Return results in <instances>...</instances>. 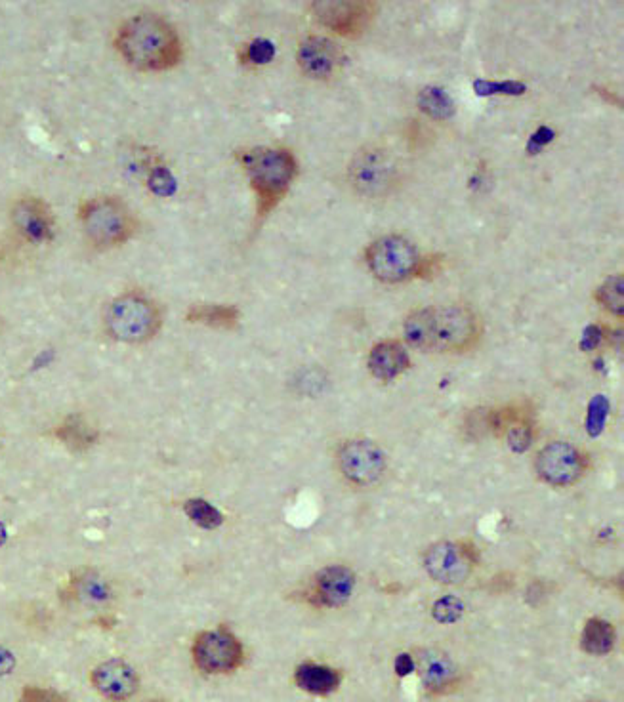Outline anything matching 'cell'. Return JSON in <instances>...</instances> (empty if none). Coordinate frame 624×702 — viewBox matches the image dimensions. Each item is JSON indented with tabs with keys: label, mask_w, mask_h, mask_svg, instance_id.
Returning <instances> with one entry per match:
<instances>
[{
	"label": "cell",
	"mask_w": 624,
	"mask_h": 702,
	"mask_svg": "<svg viewBox=\"0 0 624 702\" xmlns=\"http://www.w3.org/2000/svg\"><path fill=\"white\" fill-rule=\"evenodd\" d=\"M418 107L420 111H424L428 117L436 119V121H445L451 119L457 111L455 100L447 94V90L439 88V86H426L418 92Z\"/></svg>",
	"instance_id": "24"
},
{
	"label": "cell",
	"mask_w": 624,
	"mask_h": 702,
	"mask_svg": "<svg viewBox=\"0 0 624 702\" xmlns=\"http://www.w3.org/2000/svg\"><path fill=\"white\" fill-rule=\"evenodd\" d=\"M294 682L302 691L310 695L325 697L340 687L342 676L331 666L317 664V662H302L294 672Z\"/></svg>",
	"instance_id": "20"
},
{
	"label": "cell",
	"mask_w": 624,
	"mask_h": 702,
	"mask_svg": "<svg viewBox=\"0 0 624 702\" xmlns=\"http://www.w3.org/2000/svg\"><path fill=\"white\" fill-rule=\"evenodd\" d=\"M336 466L355 487H373L386 472V456L369 439H348L336 451Z\"/></svg>",
	"instance_id": "9"
},
{
	"label": "cell",
	"mask_w": 624,
	"mask_h": 702,
	"mask_svg": "<svg viewBox=\"0 0 624 702\" xmlns=\"http://www.w3.org/2000/svg\"><path fill=\"white\" fill-rule=\"evenodd\" d=\"M464 613V605L460 599L455 596H445V598L437 599L434 603V619L443 622V624H451L457 622Z\"/></svg>",
	"instance_id": "31"
},
{
	"label": "cell",
	"mask_w": 624,
	"mask_h": 702,
	"mask_svg": "<svg viewBox=\"0 0 624 702\" xmlns=\"http://www.w3.org/2000/svg\"><path fill=\"white\" fill-rule=\"evenodd\" d=\"M474 90L478 96H521L527 92V84L521 81H485V79H476L474 81Z\"/></svg>",
	"instance_id": "28"
},
{
	"label": "cell",
	"mask_w": 624,
	"mask_h": 702,
	"mask_svg": "<svg viewBox=\"0 0 624 702\" xmlns=\"http://www.w3.org/2000/svg\"><path fill=\"white\" fill-rule=\"evenodd\" d=\"M18 702H71L63 693L39 685H25Z\"/></svg>",
	"instance_id": "32"
},
{
	"label": "cell",
	"mask_w": 624,
	"mask_h": 702,
	"mask_svg": "<svg viewBox=\"0 0 624 702\" xmlns=\"http://www.w3.org/2000/svg\"><path fill=\"white\" fill-rule=\"evenodd\" d=\"M105 332L123 344H146L163 327L161 306L142 292H125L115 298L104 315Z\"/></svg>",
	"instance_id": "4"
},
{
	"label": "cell",
	"mask_w": 624,
	"mask_h": 702,
	"mask_svg": "<svg viewBox=\"0 0 624 702\" xmlns=\"http://www.w3.org/2000/svg\"><path fill=\"white\" fill-rule=\"evenodd\" d=\"M115 48L138 71H167L184 56L174 25L157 14L128 18L115 35Z\"/></svg>",
	"instance_id": "2"
},
{
	"label": "cell",
	"mask_w": 624,
	"mask_h": 702,
	"mask_svg": "<svg viewBox=\"0 0 624 702\" xmlns=\"http://www.w3.org/2000/svg\"><path fill=\"white\" fill-rule=\"evenodd\" d=\"M191 657L205 674H231L245 661V651L237 636L226 626H220L195 636Z\"/></svg>",
	"instance_id": "8"
},
{
	"label": "cell",
	"mask_w": 624,
	"mask_h": 702,
	"mask_svg": "<svg viewBox=\"0 0 624 702\" xmlns=\"http://www.w3.org/2000/svg\"><path fill=\"white\" fill-rule=\"evenodd\" d=\"M184 510H186L189 519L203 529H216L224 523L222 514L203 498H191L184 504Z\"/></svg>",
	"instance_id": "26"
},
{
	"label": "cell",
	"mask_w": 624,
	"mask_h": 702,
	"mask_svg": "<svg viewBox=\"0 0 624 702\" xmlns=\"http://www.w3.org/2000/svg\"><path fill=\"white\" fill-rule=\"evenodd\" d=\"M275 44L268 39H254L243 46L239 58L241 62L249 65H266L275 58Z\"/></svg>",
	"instance_id": "29"
},
{
	"label": "cell",
	"mask_w": 624,
	"mask_h": 702,
	"mask_svg": "<svg viewBox=\"0 0 624 702\" xmlns=\"http://www.w3.org/2000/svg\"><path fill=\"white\" fill-rule=\"evenodd\" d=\"M554 138H556V132H554L550 126L542 124V126H539V128L531 134V138H529V142H527V153L537 155L542 147L550 144Z\"/></svg>",
	"instance_id": "34"
},
{
	"label": "cell",
	"mask_w": 624,
	"mask_h": 702,
	"mask_svg": "<svg viewBox=\"0 0 624 702\" xmlns=\"http://www.w3.org/2000/svg\"><path fill=\"white\" fill-rule=\"evenodd\" d=\"M604 340V331L598 325H590L583 332V340H581V348L584 351L596 350Z\"/></svg>",
	"instance_id": "35"
},
{
	"label": "cell",
	"mask_w": 624,
	"mask_h": 702,
	"mask_svg": "<svg viewBox=\"0 0 624 702\" xmlns=\"http://www.w3.org/2000/svg\"><path fill=\"white\" fill-rule=\"evenodd\" d=\"M588 468L586 455L579 447L565 443V441H552L539 451L535 458V470L544 483L552 487H571L581 481Z\"/></svg>",
	"instance_id": "12"
},
{
	"label": "cell",
	"mask_w": 624,
	"mask_h": 702,
	"mask_svg": "<svg viewBox=\"0 0 624 702\" xmlns=\"http://www.w3.org/2000/svg\"><path fill=\"white\" fill-rule=\"evenodd\" d=\"M481 319L466 304H439L413 311L403 321L407 344L428 353H464L478 346Z\"/></svg>",
	"instance_id": "1"
},
{
	"label": "cell",
	"mask_w": 624,
	"mask_h": 702,
	"mask_svg": "<svg viewBox=\"0 0 624 702\" xmlns=\"http://www.w3.org/2000/svg\"><path fill=\"white\" fill-rule=\"evenodd\" d=\"M445 264V256L443 254H428V256H420L418 264H416L415 275L418 279H434L436 275L441 273Z\"/></svg>",
	"instance_id": "33"
},
{
	"label": "cell",
	"mask_w": 624,
	"mask_h": 702,
	"mask_svg": "<svg viewBox=\"0 0 624 702\" xmlns=\"http://www.w3.org/2000/svg\"><path fill=\"white\" fill-rule=\"evenodd\" d=\"M596 300L617 317L624 315V275H611L596 290Z\"/></svg>",
	"instance_id": "25"
},
{
	"label": "cell",
	"mask_w": 624,
	"mask_h": 702,
	"mask_svg": "<svg viewBox=\"0 0 624 702\" xmlns=\"http://www.w3.org/2000/svg\"><path fill=\"white\" fill-rule=\"evenodd\" d=\"M415 243L403 235H384L365 250V260L378 281L394 285L415 275L418 264Z\"/></svg>",
	"instance_id": "7"
},
{
	"label": "cell",
	"mask_w": 624,
	"mask_h": 702,
	"mask_svg": "<svg viewBox=\"0 0 624 702\" xmlns=\"http://www.w3.org/2000/svg\"><path fill=\"white\" fill-rule=\"evenodd\" d=\"M56 437L73 453H84L98 441V432L81 414H71L56 428Z\"/></svg>",
	"instance_id": "22"
},
{
	"label": "cell",
	"mask_w": 624,
	"mask_h": 702,
	"mask_svg": "<svg viewBox=\"0 0 624 702\" xmlns=\"http://www.w3.org/2000/svg\"><path fill=\"white\" fill-rule=\"evenodd\" d=\"M115 598L113 584L98 569L83 567L69 575L62 590L65 603L79 605L83 609H104Z\"/></svg>",
	"instance_id": "13"
},
{
	"label": "cell",
	"mask_w": 624,
	"mask_h": 702,
	"mask_svg": "<svg viewBox=\"0 0 624 702\" xmlns=\"http://www.w3.org/2000/svg\"><path fill=\"white\" fill-rule=\"evenodd\" d=\"M409 365V353L396 340L380 342L369 353V371L375 378L384 382H390L399 374H403L409 369Z\"/></svg>",
	"instance_id": "19"
},
{
	"label": "cell",
	"mask_w": 624,
	"mask_h": 702,
	"mask_svg": "<svg viewBox=\"0 0 624 702\" xmlns=\"http://www.w3.org/2000/svg\"><path fill=\"white\" fill-rule=\"evenodd\" d=\"M354 588V571L344 565H333L317 573L313 592L317 603L325 607H342L352 598Z\"/></svg>",
	"instance_id": "17"
},
{
	"label": "cell",
	"mask_w": 624,
	"mask_h": 702,
	"mask_svg": "<svg viewBox=\"0 0 624 702\" xmlns=\"http://www.w3.org/2000/svg\"><path fill=\"white\" fill-rule=\"evenodd\" d=\"M241 311L226 304H195L186 313V321L193 325H205L210 329L233 331L237 329Z\"/></svg>",
	"instance_id": "21"
},
{
	"label": "cell",
	"mask_w": 624,
	"mask_h": 702,
	"mask_svg": "<svg viewBox=\"0 0 624 702\" xmlns=\"http://www.w3.org/2000/svg\"><path fill=\"white\" fill-rule=\"evenodd\" d=\"M79 222L86 239L96 248L125 245L136 233V216L117 197H94L79 207Z\"/></svg>",
	"instance_id": "5"
},
{
	"label": "cell",
	"mask_w": 624,
	"mask_h": 702,
	"mask_svg": "<svg viewBox=\"0 0 624 702\" xmlns=\"http://www.w3.org/2000/svg\"><path fill=\"white\" fill-rule=\"evenodd\" d=\"M609 413V401L604 395H596L590 405H588V416H586V430L590 435H600L604 430L605 420Z\"/></svg>",
	"instance_id": "30"
},
{
	"label": "cell",
	"mask_w": 624,
	"mask_h": 702,
	"mask_svg": "<svg viewBox=\"0 0 624 702\" xmlns=\"http://www.w3.org/2000/svg\"><path fill=\"white\" fill-rule=\"evenodd\" d=\"M415 668L420 672L422 683L432 693H445L457 683V668L453 661L437 651V649H424L418 653Z\"/></svg>",
	"instance_id": "18"
},
{
	"label": "cell",
	"mask_w": 624,
	"mask_h": 702,
	"mask_svg": "<svg viewBox=\"0 0 624 702\" xmlns=\"http://www.w3.org/2000/svg\"><path fill=\"white\" fill-rule=\"evenodd\" d=\"M239 161L256 193L258 218H266L291 189L298 174V163L291 149L285 147H254L243 151Z\"/></svg>",
	"instance_id": "3"
},
{
	"label": "cell",
	"mask_w": 624,
	"mask_h": 702,
	"mask_svg": "<svg viewBox=\"0 0 624 702\" xmlns=\"http://www.w3.org/2000/svg\"><path fill=\"white\" fill-rule=\"evenodd\" d=\"M312 14L315 20L336 35L355 39L371 25L376 4L369 0H321L313 2Z\"/></svg>",
	"instance_id": "11"
},
{
	"label": "cell",
	"mask_w": 624,
	"mask_h": 702,
	"mask_svg": "<svg viewBox=\"0 0 624 702\" xmlns=\"http://www.w3.org/2000/svg\"><path fill=\"white\" fill-rule=\"evenodd\" d=\"M415 670V661L411 655H399L396 661V672L403 678V676H409L411 672Z\"/></svg>",
	"instance_id": "37"
},
{
	"label": "cell",
	"mask_w": 624,
	"mask_h": 702,
	"mask_svg": "<svg viewBox=\"0 0 624 702\" xmlns=\"http://www.w3.org/2000/svg\"><path fill=\"white\" fill-rule=\"evenodd\" d=\"M14 668H16V657H14V653L0 645V678L12 674Z\"/></svg>",
	"instance_id": "36"
},
{
	"label": "cell",
	"mask_w": 624,
	"mask_h": 702,
	"mask_svg": "<svg viewBox=\"0 0 624 702\" xmlns=\"http://www.w3.org/2000/svg\"><path fill=\"white\" fill-rule=\"evenodd\" d=\"M348 178L359 195L378 199L396 189L401 170L396 157L386 147L367 145L355 153L348 166Z\"/></svg>",
	"instance_id": "6"
},
{
	"label": "cell",
	"mask_w": 624,
	"mask_h": 702,
	"mask_svg": "<svg viewBox=\"0 0 624 702\" xmlns=\"http://www.w3.org/2000/svg\"><path fill=\"white\" fill-rule=\"evenodd\" d=\"M422 561L436 582L457 586L472 575L478 552L472 542H436L424 552Z\"/></svg>",
	"instance_id": "10"
},
{
	"label": "cell",
	"mask_w": 624,
	"mask_h": 702,
	"mask_svg": "<svg viewBox=\"0 0 624 702\" xmlns=\"http://www.w3.org/2000/svg\"><path fill=\"white\" fill-rule=\"evenodd\" d=\"M90 683L105 701H130L140 691V674L123 659H109L94 666Z\"/></svg>",
	"instance_id": "14"
},
{
	"label": "cell",
	"mask_w": 624,
	"mask_h": 702,
	"mask_svg": "<svg viewBox=\"0 0 624 702\" xmlns=\"http://www.w3.org/2000/svg\"><path fill=\"white\" fill-rule=\"evenodd\" d=\"M14 228L29 243L52 241L56 231V220L52 208L39 197H21L10 210Z\"/></svg>",
	"instance_id": "16"
},
{
	"label": "cell",
	"mask_w": 624,
	"mask_h": 702,
	"mask_svg": "<svg viewBox=\"0 0 624 702\" xmlns=\"http://www.w3.org/2000/svg\"><path fill=\"white\" fill-rule=\"evenodd\" d=\"M615 628L604 619H590L584 624L581 645L588 655H607L615 645Z\"/></svg>",
	"instance_id": "23"
},
{
	"label": "cell",
	"mask_w": 624,
	"mask_h": 702,
	"mask_svg": "<svg viewBox=\"0 0 624 702\" xmlns=\"http://www.w3.org/2000/svg\"><path fill=\"white\" fill-rule=\"evenodd\" d=\"M296 62L312 79H331L346 62V56L336 42L312 35L298 44Z\"/></svg>",
	"instance_id": "15"
},
{
	"label": "cell",
	"mask_w": 624,
	"mask_h": 702,
	"mask_svg": "<svg viewBox=\"0 0 624 702\" xmlns=\"http://www.w3.org/2000/svg\"><path fill=\"white\" fill-rule=\"evenodd\" d=\"M506 439H508V445L512 451L516 453H525L531 443H533V420L531 416H521L520 420H516L506 432Z\"/></svg>",
	"instance_id": "27"
}]
</instances>
